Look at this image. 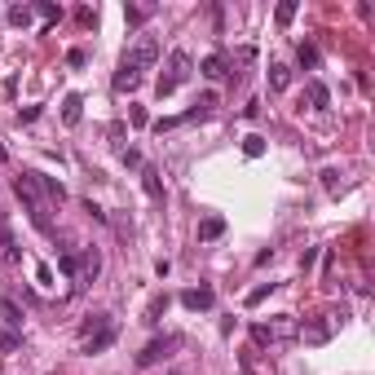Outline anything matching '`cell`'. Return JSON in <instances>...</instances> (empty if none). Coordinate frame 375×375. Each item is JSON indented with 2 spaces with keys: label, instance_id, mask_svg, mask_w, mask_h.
<instances>
[{
  "label": "cell",
  "instance_id": "603a6c76",
  "mask_svg": "<svg viewBox=\"0 0 375 375\" xmlns=\"http://www.w3.org/2000/svg\"><path fill=\"white\" fill-rule=\"evenodd\" d=\"M31 9H36L44 23H58V18H62V9H58V5H49V0H40V5H31Z\"/></svg>",
  "mask_w": 375,
  "mask_h": 375
},
{
  "label": "cell",
  "instance_id": "30bf717a",
  "mask_svg": "<svg viewBox=\"0 0 375 375\" xmlns=\"http://www.w3.org/2000/svg\"><path fill=\"white\" fill-rule=\"evenodd\" d=\"M199 75H208V80H225V75H230V62H225L221 53H208V58L199 62Z\"/></svg>",
  "mask_w": 375,
  "mask_h": 375
},
{
  "label": "cell",
  "instance_id": "d6986e66",
  "mask_svg": "<svg viewBox=\"0 0 375 375\" xmlns=\"http://www.w3.org/2000/svg\"><path fill=\"white\" fill-rule=\"evenodd\" d=\"M243 155H248V159H260V155H265V137H248V141H243Z\"/></svg>",
  "mask_w": 375,
  "mask_h": 375
},
{
  "label": "cell",
  "instance_id": "e0dca14e",
  "mask_svg": "<svg viewBox=\"0 0 375 375\" xmlns=\"http://www.w3.org/2000/svg\"><path fill=\"white\" fill-rule=\"evenodd\" d=\"M5 18H9V27H31V18H36V9H31V5H9L5 9Z\"/></svg>",
  "mask_w": 375,
  "mask_h": 375
},
{
  "label": "cell",
  "instance_id": "4316f807",
  "mask_svg": "<svg viewBox=\"0 0 375 375\" xmlns=\"http://www.w3.org/2000/svg\"><path fill=\"white\" fill-rule=\"evenodd\" d=\"M164 309H168V296H159V300H151V309H146V318H151V322H159V314H164Z\"/></svg>",
  "mask_w": 375,
  "mask_h": 375
},
{
  "label": "cell",
  "instance_id": "9c48e42d",
  "mask_svg": "<svg viewBox=\"0 0 375 375\" xmlns=\"http://www.w3.org/2000/svg\"><path fill=\"white\" fill-rule=\"evenodd\" d=\"M80 120H84V97H80V93H67V97H62V124L75 128Z\"/></svg>",
  "mask_w": 375,
  "mask_h": 375
},
{
  "label": "cell",
  "instance_id": "8992f818",
  "mask_svg": "<svg viewBox=\"0 0 375 375\" xmlns=\"http://www.w3.org/2000/svg\"><path fill=\"white\" fill-rule=\"evenodd\" d=\"M168 349H177V336H164V340H151V345H146L141 353H137V367L146 371V367H155L159 357H164Z\"/></svg>",
  "mask_w": 375,
  "mask_h": 375
},
{
  "label": "cell",
  "instance_id": "d6a6232c",
  "mask_svg": "<svg viewBox=\"0 0 375 375\" xmlns=\"http://www.w3.org/2000/svg\"><path fill=\"white\" fill-rule=\"evenodd\" d=\"M168 375H186V371H168Z\"/></svg>",
  "mask_w": 375,
  "mask_h": 375
},
{
  "label": "cell",
  "instance_id": "83f0119b",
  "mask_svg": "<svg viewBox=\"0 0 375 375\" xmlns=\"http://www.w3.org/2000/svg\"><path fill=\"white\" fill-rule=\"evenodd\" d=\"M322 186L336 194V190H340V168H327V172H322Z\"/></svg>",
  "mask_w": 375,
  "mask_h": 375
},
{
  "label": "cell",
  "instance_id": "277c9868",
  "mask_svg": "<svg viewBox=\"0 0 375 375\" xmlns=\"http://www.w3.org/2000/svg\"><path fill=\"white\" fill-rule=\"evenodd\" d=\"M291 336H296V318H291V314H279L274 322H256V327H252L256 345H279V340H291Z\"/></svg>",
  "mask_w": 375,
  "mask_h": 375
},
{
  "label": "cell",
  "instance_id": "cb8c5ba5",
  "mask_svg": "<svg viewBox=\"0 0 375 375\" xmlns=\"http://www.w3.org/2000/svg\"><path fill=\"white\" fill-rule=\"evenodd\" d=\"M217 102H221L217 93H203L199 102H194V110H199V115H212V110H217Z\"/></svg>",
  "mask_w": 375,
  "mask_h": 375
},
{
  "label": "cell",
  "instance_id": "484cf974",
  "mask_svg": "<svg viewBox=\"0 0 375 375\" xmlns=\"http://www.w3.org/2000/svg\"><path fill=\"white\" fill-rule=\"evenodd\" d=\"M124 18L137 27V23H146V18H151V9H137V5H128V9H124Z\"/></svg>",
  "mask_w": 375,
  "mask_h": 375
},
{
  "label": "cell",
  "instance_id": "4dcf8cb0",
  "mask_svg": "<svg viewBox=\"0 0 375 375\" xmlns=\"http://www.w3.org/2000/svg\"><path fill=\"white\" fill-rule=\"evenodd\" d=\"M67 67H84V49H71V53H67Z\"/></svg>",
  "mask_w": 375,
  "mask_h": 375
},
{
  "label": "cell",
  "instance_id": "7c38bea8",
  "mask_svg": "<svg viewBox=\"0 0 375 375\" xmlns=\"http://www.w3.org/2000/svg\"><path fill=\"white\" fill-rule=\"evenodd\" d=\"M305 97H309V106H314V110H327V106H331V93H327L322 80H309V84H305Z\"/></svg>",
  "mask_w": 375,
  "mask_h": 375
},
{
  "label": "cell",
  "instance_id": "f546056e",
  "mask_svg": "<svg viewBox=\"0 0 375 375\" xmlns=\"http://www.w3.org/2000/svg\"><path fill=\"white\" fill-rule=\"evenodd\" d=\"M269 291H274V283H265V287H256V291H252V296H248V305H260V300H265V296H269Z\"/></svg>",
  "mask_w": 375,
  "mask_h": 375
},
{
  "label": "cell",
  "instance_id": "ac0fdd59",
  "mask_svg": "<svg viewBox=\"0 0 375 375\" xmlns=\"http://www.w3.org/2000/svg\"><path fill=\"white\" fill-rule=\"evenodd\" d=\"M287 84H291V71L283 67V62H269V89H274V93H283Z\"/></svg>",
  "mask_w": 375,
  "mask_h": 375
},
{
  "label": "cell",
  "instance_id": "6da1fadb",
  "mask_svg": "<svg viewBox=\"0 0 375 375\" xmlns=\"http://www.w3.org/2000/svg\"><path fill=\"white\" fill-rule=\"evenodd\" d=\"M155 62H159V40L155 36H137V44L124 53L120 71H115V93H133L141 84V75L151 71Z\"/></svg>",
  "mask_w": 375,
  "mask_h": 375
},
{
  "label": "cell",
  "instance_id": "1f68e13d",
  "mask_svg": "<svg viewBox=\"0 0 375 375\" xmlns=\"http://www.w3.org/2000/svg\"><path fill=\"white\" fill-rule=\"evenodd\" d=\"M36 115H40V106H23V110H18V120H23V124H31Z\"/></svg>",
  "mask_w": 375,
  "mask_h": 375
},
{
  "label": "cell",
  "instance_id": "7402d4cb",
  "mask_svg": "<svg viewBox=\"0 0 375 375\" xmlns=\"http://www.w3.org/2000/svg\"><path fill=\"white\" fill-rule=\"evenodd\" d=\"M13 349H23V336L18 331H0V353H13Z\"/></svg>",
  "mask_w": 375,
  "mask_h": 375
},
{
  "label": "cell",
  "instance_id": "ffe728a7",
  "mask_svg": "<svg viewBox=\"0 0 375 375\" xmlns=\"http://www.w3.org/2000/svg\"><path fill=\"white\" fill-rule=\"evenodd\" d=\"M274 18H279V27H287L291 18H296V0H283V5L274 9Z\"/></svg>",
  "mask_w": 375,
  "mask_h": 375
},
{
  "label": "cell",
  "instance_id": "44dd1931",
  "mask_svg": "<svg viewBox=\"0 0 375 375\" xmlns=\"http://www.w3.org/2000/svg\"><path fill=\"white\" fill-rule=\"evenodd\" d=\"M296 58H300V67H305V71H314V67H318V49H314V44H300V53H296Z\"/></svg>",
  "mask_w": 375,
  "mask_h": 375
},
{
  "label": "cell",
  "instance_id": "5bb4252c",
  "mask_svg": "<svg viewBox=\"0 0 375 375\" xmlns=\"http://www.w3.org/2000/svg\"><path fill=\"white\" fill-rule=\"evenodd\" d=\"M296 336L309 340V345H322V340L331 336V327H327V322H305V327H296Z\"/></svg>",
  "mask_w": 375,
  "mask_h": 375
},
{
  "label": "cell",
  "instance_id": "4fadbf2b",
  "mask_svg": "<svg viewBox=\"0 0 375 375\" xmlns=\"http://www.w3.org/2000/svg\"><path fill=\"white\" fill-rule=\"evenodd\" d=\"M141 190L151 194V199H164V182H159V172L151 164H141Z\"/></svg>",
  "mask_w": 375,
  "mask_h": 375
},
{
  "label": "cell",
  "instance_id": "f1b7e54d",
  "mask_svg": "<svg viewBox=\"0 0 375 375\" xmlns=\"http://www.w3.org/2000/svg\"><path fill=\"white\" fill-rule=\"evenodd\" d=\"M36 279H40V287H53V269H49V265H36Z\"/></svg>",
  "mask_w": 375,
  "mask_h": 375
},
{
  "label": "cell",
  "instance_id": "7a4b0ae2",
  "mask_svg": "<svg viewBox=\"0 0 375 375\" xmlns=\"http://www.w3.org/2000/svg\"><path fill=\"white\" fill-rule=\"evenodd\" d=\"M13 186H18V199L31 212V225H36L40 234H53V203H49V194H44V177L40 172H23Z\"/></svg>",
  "mask_w": 375,
  "mask_h": 375
},
{
  "label": "cell",
  "instance_id": "836d02e7",
  "mask_svg": "<svg viewBox=\"0 0 375 375\" xmlns=\"http://www.w3.org/2000/svg\"><path fill=\"white\" fill-rule=\"evenodd\" d=\"M0 18H5V13H0Z\"/></svg>",
  "mask_w": 375,
  "mask_h": 375
},
{
  "label": "cell",
  "instance_id": "8fae6325",
  "mask_svg": "<svg viewBox=\"0 0 375 375\" xmlns=\"http://www.w3.org/2000/svg\"><path fill=\"white\" fill-rule=\"evenodd\" d=\"M0 248H5V252H0V256H5V265H18V260H23V248H18V239H13L9 225H0Z\"/></svg>",
  "mask_w": 375,
  "mask_h": 375
},
{
  "label": "cell",
  "instance_id": "3957f363",
  "mask_svg": "<svg viewBox=\"0 0 375 375\" xmlns=\"http://www.w3.org/2000/svg\"><path fill=\"white\" fill-rule=\"evenodd\" d=\"M194 75V58L186 53V49H172V58H168V67L164 71H159V97H168V93H177V89H182L186 84V80Z\"/></svg>",
  "mask_w": 375,
  "mask_h": 375
},
{
  "label": "cell",
  "instance_id": "5b68a950",
  "mask_svg": "<svg viewBox=\"0 0 375 375\" xmlns=\"http://www.w3.org/2000/svg\"><path fill=\"white\" fill-rule=\"evenodd\" d=\"M102 274V252L97 248H80L75 252V287H89Z\"/></svg>",
  "mask_w": 375,
  "mask_h": 375
},
{
  "label": "cell",
  "instance_id": "9a60e30c",
  "mask_svg": "<svg viewBox=\"0 0 375 375\" xmlns=\"http://www.w3.org/2000/svg\"><path fill=\"white\" fill-rule=\"evenodd\" d=\"M225 234V217H203L199 221V243H212V239H221Z\"/></svg>",
  "mask_w": 375,
  "mask_h": 375
},
{
  "label": "cell",
  "instance_id": "2e32d148",
  "mask_svg": "<svg viewBox=\"0 0 375 375\" xmlns=\"http://www.w3.org/2000/svg\"><path fill=\"white\" fill-rule=\"evenodd\" d=\"M0 318H5V327H9V331H18V327H23V309L13 305L9 296H0Z\"/></svg>",
  "mask_w": 375,
  "mask_h": 375
},
{
  "label": "cell",
  "instance_id": "52a82bcc",
  "mask_svg": "<svg viewBox=\"0 0 375 375\" xmlns=\"http://www.w3.org/2000/svg\"><path fill=\"white\" fill-rule=\"evenodd\" d=\"M110 345H115V322H102L97 336H84V353H102V349H110Z\"/></svg>",
  "mask_w": 375,
  "mask_h": 375
},
{
  "label": "cell",
  "instance_id": "ba28073f",
  "mask_svg": "<svg viewBox=\"0 0 375 375\" xmlns=\"http://www.w3.org/2000/svg\"><path fill=\"white\" fill-rule=\"evenodd\" d=\"M182 305L186 309H212L217 305V291L212 287H190V291H182Z\"/></svg>",
  "mask_w": 375,
  "mask_h": 375
},
{
  "label": "cell",
  "instance_id": "d4e9b609",
  "mask_svg": "<svg viewBox=\"0 0 375 375\" xmlns=\"http://www.w3.org/2000/svg\"><path fill=\"white\" fill-rule=\"evenodd\" d=\"M58 269L67 274V279L75 283V252H62V260H58Z\"/></svg>",
  "mask_w": 375,
  "mask_h": 375
}]
</instances>
